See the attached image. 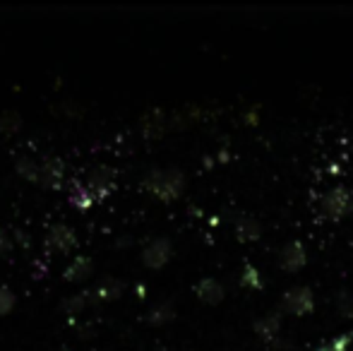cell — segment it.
Segmentation results:
<instances>
[{"label":"cell","mask_w":353,"mask_h":351,"mask_svg":"<svg viewBox=\"0 0 353 351\" xmlns=\"http://www.w3.org/2000/svg\"><path fill=\"white\" fill-rule=\"evenodd\" d=\"M144 188H147L157 200L171 202V200H176V197H181L183 190H185V176H183L181 169L149 171V176L144 178Z\"/></svg>","instance_id":"6da1fadb"},{"label":"cell","mask_w":353,"mask_h":351,"mask_svg":"<svg viewBox=\"0 0 353 351\" xmlns=\"http://www.w3.org/2000/svg\"><path fill=\"white\" fill-rule=\"evenodd\" d=\"M315 310V296L307 286L288 289L281 299V313L286 315H307Z\"/></svg>","instance_id":"3957f363"},{"label":"cell","mask_w":353,"mask_h":351,"mask_svg":"<svg viewBox=\"0 0 353 351\" xmlns=\"http://www.w3.org/2000/svg\"><path fill=\"white\" fill-rule=\"evenodd\" d=\"M89 299H92V291H79V294H74V296H68V299L63 301V310H65L68 315L82 313V310L87 308Z\"/></svg>","instance_id":"ac0fdd59"},{"label":"cell","mask_w":353,"mask_h":351,"mask_svg":"<svg viewBox=\"0 0 353 351\" xmlns=\"http://www.w3.org/2000/svg\"><path fill=\"white\" fill-rule=\"evenodd\" d=\"M58 351H70V349H58Z\"/></svg>","instance_id":"cb8c5ba5"},{"label":"cell","mask_w":353,"mask_h":351,"mask_svg":"<svg viewBox=\"0 0 353 351\" xmlns=\"http://www.w3.org/2000/svg\"><path fill=\"white\" fill-rule=\"evenodd\" d=\"M305 265H307V250L301 241H291V243L283 245L279 253V267L283 272L293 274V272H301Z\"/></svg>","instance_id":"5b68a950"},{"label":"cell","mask_w":353,"mask_h":351,"mask_svg":"<svg viewBox=\"0 0 353 351\" xmlns=\"http://www.w3.org/2000/svg\"><path fill=\"white\" fill-rule=\"evenodd\" d=\"M241 286H245V289H255V291H260L262 286H265V279H262L260 270H257V267H252V265H245V267H243Z\"/></svg>","instance_id":"d6986e66"},{"label":"cell","mask_w":353,"mask_h":351,"mask_svg":"<svg viewBox=\"0 0 353 351\" xmlns=\"http://www.w3.org/2000/svg\"><path fill=\"white\" fill-rule=\"evenodd\" d=\"M157 351H163V349H157Z\"/></svg>","instance_id":"484cf974"},{"label":"cell","mask_w":353,"mask_h":351,"mask_svg":"<svg viewBox=\"0 0 353 351\" xmlns=\"http://www.w3.org/2000/svg\"><path fill=\"white\" fill-rule=\"evenodd\" d=\"M12 250V239L5 229H0V255H8Z\"/></svg>","instance_id":"603a6c76"},{"label":"cell","mask_w":353,"mask_h":351,"mask_svg":"<svg viewBox=\"0 0 353 351\" xmlns=\"http://www.w3.org/2000/svg\"><path fill=\"white\" fill-rule=\"evenodd\" d=\"M142 130H144V135H147V137H161V132L166 130V116H163V111L154 108V111L144 113Z\"/></svg>","instance_id":"5bb4252c"},{"label":"cell","mask_w":353,"mask_h":351,"mask_svg":"<svg viewBox=\"0 0 353 351\" xmlns=\"http://www.w3.org/2000/svg\"><path fill=\"white\" fill-rule=\"evenodd\" d=\"M19 126H22V118H19V113H3L0 116V135H14V132L19 130Z\"/></svg>","instance_id":"ffe728a7"},{"label":"cell","mask_w":353,"mask_h":351,"mask_svg":"<svg viewBox=\"0 0 353 351\" xmlns=\"http://www.w3.org/2000/svg\"><path fill=\"white\" fill-rule=\"evenodd\" d=\"M14 303H17V299H14L12 291H10L8 286H0V315L12 313Z\"/></svg>","instance_id":"44dd1931"},{"label":"cell","mask_w":353,"mask_h":351,"mask_svg":"<svg viewBox=\"0 0 353 351\" xmlns=\"http://www.w3.org/2000/svg\"><path fill=\"white\" fill-rule=\"evenodd\" d=\"M322 212L330 219H341V217L353 212V190L346 185H336L322 197Z\"/></svg>","instance_id":"7a4b0ae2"},{"label":"cell","mask_w":353,"mask_h":351,"mask_svg":"<svg viewBox=\"0 0 353 351\" xmlns=\"http://www.w3.org/2000/svg\"><path fill=\"white\" fill-rule=\"evenodd\" d=\"M123 291H125V284H123L121 279H116V277H103L92 289V296L99 301H116L123 296Z\"/></svg>","instance_id":"9c48e42d"},{"label":"cell","mask_w":353,"mask_h":351,"mask_svg":"<svg viewBox=\"0 0 353 351\" xmlns=\"http://www.w3.org/2000/svg\"><path fill=\"white\" fill-rule=\"evenodd\" d=\"M255 332L260 334L265 342H274L276 339V334H279V330H281V313H267V315H262L260 320H255Z\"/></svg>","instance_id":"8fae6325"},{"label":"cell","mask_w":353,"mask_h":351,"mask_svg":"<svg viewBox=\"0 0 353 351\" xmlns=\"http://www.w3.org/2000/svg\"><path fill=\"white\" fill-rule=\"evenodd\" d=\"M92 270H94V263L92 258H84V255H77V258L72 260L70 265L65 267V272H63V277H65V281H84L92 277Z\"/></svg>","instance_id":"7c38bea8"},{"label":"cell","mask_w":353,"mask_h":351,"mask_svg":"<svg viewBox=\"0 0 353 351\" xmlns=\"http://www.w3.org/2000/svg\"><path fill=\"white\" fill-rule=\"evenodd\" d=\"M113 176H116V171H113V169H103V166L89 176V190L94 192V197H97V200H101V197H106L108 192H111Z\"/></svg>","instance_id":"30bf717a"},{"label":"cell","mask_w":353,"mask_h":351,"mask_svg":"<svg viewBox=\"0 0 353 351\" xmlns=\"http://www.w3.org/2000/svg\"><path fill=\"white\" fill-rule=\"evenodd\" d=\"M14 171H17L24 181H39V176H41V166H39L32 157H19V159L14 161Z\"/></svg>","instance_id":"e0dca14e"},{"label":"cell","mask_w":353,"mask_h":351,"mask_svg":"<svg viewBox=\"0 0 353 351\" xmlns=\"http://www.w3.org/2000/svg\"><path fill=\"white\" fill-rule=\"evenodd\" d=\"M39 183L48 190H61L63 183H65V169H63L61 159H51L48 157L41 164V176H39Z\"/></svg>","instance_id":"52a82bcc"},{"label":"cell","mask_w":353,"mask_h":351,"mask_svg":"<svg viewBox=\"0 0 353 351\" xmlns=\"http://www.w3.org/2000/svg\"><path fill=\"white\" fill-rule=\"evenodd\" d=\"M185 351H195V349H185Z\"/></svg>","instance_id":"d4e9b609"},{"label":"cell","mask_w":353,"mask_h":351,"mask_svg":"<svg viewBox=\"0 0 353 351\" xmlns=\"http://www.w3.org/2000/svg\"><path fill=\"white\" fill-rule=\"evenodd\" d=\"M195 296L202 301V303L216 305V303H221V301H223L226 289H223V284L219 279H214V277H205V279H200L195 284Z\"/></svg>","instance_id":"ba28073f"},{"label":"cell","mask_w":353,"mask_h":351,"mask_svg":"<svg viewBox=\"0 0 353 351\" xmlns=\"http://www.w3.org/2000/svg\"><path fill=\"white\" fill-rule=\"evenodd\" d=\"M46 245L56 250V253H70V250L77 248V236H74V229L68 224H56L51 231H48Z\"/></svg>","instance_id":"8992f818"},{"label":"cell","mask_w":353,"mask_h":351,"mask_svg":"<svg viewBox=\"0 0 353 351\" xmlns=\"http://www.w3.org/2000/svg\"><path fill=\"white\" fill-rule=\"evenodd\" d=\"M173 258V243L168 239H154L147 248L142 250V263L149 270H161Z\"/></svg>","instance_id":"277c9868"},{"label":"cell","mask_w":353,"mask_h":351,"mask_svg":"<svg viewBox=\"0 0 353 351\" xmlns=\"http://www.w3.org/2000/svg\"><path fill=\"white\" fill-rule=\"evenodd\" d=\"M173 318H176V308H173L171 301L157 303L154 308H149L147 315H144V320H147L149 325H154V328H163V325H168Z\"/></svg>","instance_id":"4fadbf2b"},{"label":"cell","mask_w":353,"mask_h":351,"mask_svg":"<svg viewBox=\"0 0 353 351\" xmlns=\"http://www.w3.org/2000/svg\"><path fill=\"white\" fill-rule=\"evenodd\" d=\"M70 202H72L74 207H79V210H87V207H92L94 202H97V197H94V192L89 190V185H82V183H72Z\"/></svg>","instance_id":"2e32d148"},{"label":"cell","mask_w":353,"mask_h":351,"mask_svg":"<svg viewBox=\"0 0 353 351\" xmlns=\"http://www.w3.org/2000/svg\"><path fill=\"white\" fill-rule=\"evenodd\" d=\"M336 308H339V313L344 315V318H353V296L349 291H339V296H336Z\"/></svg>","instance_id":"7402d4cb"},{"label":"cell","mask_w":353,"mask_h":351,"mask_svg":"<svg viewBox=\"0 0 353 351\" xmlns=\"http://www.w3.org/2000/svg\"><path fill=\"white\" fill-rule=\"evenodd\" d=\"M262 236V224L250 217H243L236 224V239L238 241H257Z\"/></svg>","instance_id":"9a60e30c"}]
</instances>
